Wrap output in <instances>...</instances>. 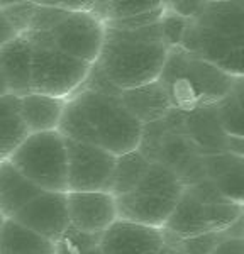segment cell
I'll use <instances>...</instances> for the list:
<instances>
[{
  "label": "cell",
  "mask_w": 244,
  "mask_h": 254,
  "mask_svg": "<svg viewBox=\"0 0 244 254\" xmlns=\"http://www.w3.org/2000/svg\"><path fill=\"white\" fill-rule=\"evenodd\" d=\"M212 254H244V239H226L222 241Z\"/></svg>",
  "instance_id": "obj_32"
},
{
  "label": "cell",
  "mask_w": 244,
  "mask_h": 254,
  "mask_svg": "<svg viewBox=\"0 0 244 254\" xmlns=\"http://www.w3.org/2000/svg\"><path fill=\"white\" fill-rule=\"evenodd\" d=\"M163 234H165V232H163ZM160 254H183V253L177 248V246H175V244L172 243V241H168V239L165 237V246L161 248Z\"/></svg>",
  "instance_id": "obj_33"
},
{
  "label": "cell",
  "mask_w": 244,
  "mask_h": 254,
  "mask_svg": "<svg viewBox=\"0 0 244 254\" xmlns=\"http://www.w3.org/2000/svg\"><path fill=\"white\" fill-rule=\"evenodd\" d=\"M205 178L224 198L244 205V158L231 153L203 156Z\"/></svg>",
  "instance_id": "obj_17"
},
{
  "label": "cell",
  "mask_w": 244,
  "mask_h": 254,
  "mask_svg": "<svg viewBox=\"0 0 244 254\" xmlns=\"http://www.w3.org/2000/svg\"><path fill=\"white\" fill-rule=\"evenodd\" d=\"M119 98L127 112L142 126L161 121L173 110L172 102L158 80L142 87L121 90Z\"/></svg>",
  "instance_id": "obj_18"
},
{
  "label": "cell",
  "mask_w": 244,
  "mask_h": 254,
  "mask_svg": "<svg viewBox=\"0 0 244 254\" xmlns=\"http://www.w3.org/2000/svg\"><path fill=\"white\" fill-rule=\"evenodd\" d=\"M165 5L172 12H175L177 15L190 20L198 14V10L202 9L203 2H165Z\"/></svg>",
  "instance_id": "obj_29"
},
{
  "label": "cell",
  "mask_w": 244,
  "mask_h": 254,
  "mask_svg": "<svg viewBox=\"0 0 244 254\" xmlns=\"http://www.w3.org/2000/svg\"><path fill=\"white\" fill-rule=\"evenodd\" d=\"M161 3L163 2H92L88 12H92L104 24H109L151 12L161 7Z\"/></svg>",
  "instance_id": "obj_24"
},
{
  "label": "cell",
  "mask_w": 244,
  "mask_h": 254,
  "mask_svg": "<svg viewBox=\"0 0 244 254\" xmlns=\"http://www.w3.org/2000/svg\"><path fill=\"white\" fill-rule=\"evenodd\" d=\"M10 220L58 244L70 229L66 193L43 191L20 208Z\"/></svg>",
  "instance_id": "obj_12"
},
{
  "label": "cell",
  "mask_w": 244,
  "mask_h": 254,
  "mask_svg": "<svg viewBox=\"0 0 244 254\" xmlns=\"http://www.w3.org/2000/svg\"><path fill=\"white\" fill-rule=\"evenodd\" d=\"M58 132L64 139L121 156L137 149L142 124L122 105L119 93L80 88L66 98Z\"/></svg>",
  "instance_id": "obj_1"
},
{
  "label": "cell",
  "mask_w": 244,
  "mask_h": 254,
  "mask_svg": "<svg viewBox=\"0 0 244 254\" xmlns=\"http://www.w3.org/2000/svg\"><path fill=\"white\" fill-rule=\"evenodd\" d=\"M222 130L231 137H244V76H238L233 87L214 104Z\"/></svg>",
  "instance_id": "obj_22"
},
{
  "label": "cell",
  "mask_w": 244,
  "mask_h": 254,
  "mask_svg": "<svg viewBox=\"0 0 244 254\" xmlns=\"http://www.w3.org/2000/svg\"><path fill=\"white\" fill-rule=\"evenodd\" d=\"M149 166H151V163L142 156L137 149L131 151V153L121 154V156H116L111 193L114 196H121L134 190L137 187V183L144 178Z\"/></svg>",
  "instance_id": "obj_23"
},
{
  "label": "cell",
  "mask_w": 244,
  "mask_h": 254,
  "mask_svg": "<svg viewBox=\"0 0 244 254\" xmlns=\"http://www.w3.org/2000/svg\"><path fill=\"white\" fill-rule=\"evenodd\" d=\"M32 44L26 36H19L0 49V71L7 92L15 97L31 93Z\"/></svg>",
  "instance_id": "obj_16"
},
{
  "label": "cell",
  "mask_w": 244,
  "mask_h": 254,
  "mask_svg": "<svg viewBox=\"0 0 244 254\" xmlns=\"http://www.w3.org/2000/svg\"><path fill=\"white\" fill-rule=\"evenodd\" d=\"M244 215V205L224 198L209 180L185 185L172 217L163 227L177 239L219 232Z\"/></svg>",
  "instance_id": "obj_7"
},
{
  "label": "cell",
  "mask_w": 244,
  "mask_h": 254,
  "mask_svg": "<svg viewBox=\"0 0 244 254\" xmlns=\"http://www.w3.org/2000/svg\"><path fill=\"white\" fill-rule=\"evenodd\" d=\"M105 26L92 12H68L53 2H36L26 38L36 46L53 48L68 56L93 64L104 43Z\"/></svg>",
  "instance_id": "obj_4"
},
{
  "label": "cell",
  "mask_w": 244,
  "mask_h": 254,
  "mask_svg": "<svg viewBox=\"0 0 244 254\" xmlns=\"http://www.w3.org/2000/svg\"><path fill=\"white\" fill-rule=\"evenodd\" d=\"M166 56L168 48L158 24L134 31L105 27L104 43L93 68L114 88L129 90L160 78Z\"/></svg>",
  "instance_id": "obj_3"
},
{
  "label": "cell",
  "mask_w": 244,
  "mask_h": 254,
  "mask_svg": "<svg viewBox=\"0 0 244 254\" xmlns=\"http://www.w3.org/2000/svg\"><path fill=\"white\" fill-rule=\"evenodd\" d=\"M9 161L39 190L68 191L66 146L58 130L29 134Z\"/></svg>",
  "instance_id": "obj_9"
},
{
  "label": "cell",
  "mask_w": 244,
  "mask_h": 254,
  "mask_svg": "<svg viewBox=\"0 0 244 254\" xmlns=\"http://www.w3.org/2000/svg\"><path fill=\"white\" fill-rule=\"evenodd\" d=\"M165 237L168 241H172L183 254H212V251L222 243V241L229 239L226 234V229L219 232H207V234L186 237V239H177V237L168 236L166 232H165Z\"/></svg>",
  "instance_id": "obj_26"
},
{
  "label": "cell",
  "mask_w": 244,
  "mask_h": 254,
  "mask_svg": "<svg viewBox=\"0 0 244 254\" xmlns=\"http://www.w3.org/2000/svg\"><path fill=\"white\" fill-rule=\"evenodd\" d=\"M178 176L160 165H151L144 178L129 193L116 196L117 219L163 229L183 191Z\"/></svg>",
  "instance_id": "obj_8"
},
{
  "label": "cell",
  "mask_w": 244,
  "mask_h": 254,
  "mask_svg": "<svg viewBox=\"0 0 244 254\" xmlns=\"http://www.w3.org/2000/svg\"><path fill=\"white\" fill-rule=\"evenodd\" d=\"M0 254H58V244L7 219L0 234Z\"/></svg>",
  "instance_id": "obj_21"
},
{
  "label": "cell",
  "mask_w": 244,
  "mask_h": 254,
  "mask_svg": "<svg viewBox=\"0 0 244 254\" xmlns=\"http://www.w3.org/2000/svg\"><path fill=\"white\" fill-rule=\"evenodd\" d=\"M180 48L231 76H244V3L203 2L186 22Z\"/></svg>",
  "instance_id": "obj_2"
},
{
  "label": "cell",
  "mask_w": 244,
  "mask_h": 254,
  "mask_svg": "<svg viewBox=\"0 0 244 254\" xmlns=\"http://www.w3.org/2000/svg\"><path fill=\"white\" fill-rule=\"evenodd\" d=\"M64 104V98L27 93L19 97V117L29 134L58 130Z\"/></svg>",
  "instance_id": "obj_19"
},
{
  "label": "cell",
  "mask_w": 244,
  "mask_h": 254,
  "mask_svg": "<svg viewBox=\"0 0 244 254\" xmlns=\"http://www.w3.org/2000/svg\"><path fill=\"white\" fill-rule=\"evenodd\" d=\"M68 161V191L111 193L116 156L97 146L64 139Z\"/></svg>",
  "instance_id": "obj_11"
},
{
  "label": "cell",
  "mask_w": 244,
  "mask_h": 254,
  "mask_svg": "<svg viewBox=\"0 0 244 254\" xmlns=\"http://www.w3.org/2000/svg\"><path fill=\"white\" fill-rule=\"evenodd\" d=\"M236 78L238 76L227 75L177 46L168 49L158 81L165 88L172 107L188 112L221 100Z\"/></svg>",
  "instance_id": "obj_5"
},
{
  "label": "cell",
  "mask_w": 244,
  "mask_h": 254,
  "mask_svg": "<svg viewBox=\"0 0 244 254\" xmlns=\"http://www.w3.org/2000/svg\"><path fill=\"white\" fill-rule=\"evenodd\" d=\"M19 36L20 34L14 29V26L9 22V19L0 12V49L12 43V41H15Z\"/></svg>",
  "instance_id": "obj_30"
},
{
  "label": "cell",
  "mask_w": 244,
  "mask_h": 254,
  "mask_svg": "<svg viewBox=\"0 0 244 254\" xmlns=\"http://www.w3.org/2000/svg\"><path fill=\"white\" fill-rule=\"evenodd\" d=\"M39 193L43 190L32 185L9 159L0 161V214L5 219H12Z\"/></svg>",
  "instance_id": "obj_20"
},
{
  "label": "cell",
  "mask_w": 244,
  "mask_h": 254,
  "mask_svg": "<svg viewBox=\"0 0 244 254\" xmlns=\"http://www.w3.org/2000/svg\"><path fill=\"white\" fill-rule=\"evenodd\" d=\"M36 2H0V12L9 19L14 29L24 36L31 27Z\"/></svg>",
  "instance_id": "obj_27"
},
{
  "label": "cell",
  "mask_w": 244,
  "mask_h": 254,
  "mask_svg": "<svg viewBox=\"0 0 244 254\" xmlns=\"http://www.w3.org/2000/svg\"><path fill=\"white\" fill-rule=\"evenodd\" d=\"M186 22H188V20L177 15L175 12H172L165 5V10H163V15H161L160 22H158V26H160L161 38L165 41L168 49L180 46Z\"/></svg>",
  "instance_id": "obj_28"
},
{
  "label": "cell",
  "mask_w": 244,
  "mask_h": 254,
  "mask_svg": "<svg viewBox=\"0 0 244 254\" xmlns=\"http://www.w3.org/2000/svg\"><path fill=\"white\" fill-rule=\"evenodd\" d=\"M165 246L163 229L117 219L100 237L102 254H160Z\"/></svg>",
  "instance_id": "obj_15"
},
{
  "label": "cell",
  "mask_w": 244,
  "mask_h": 254,
  "mask_svg": "<svg viewBox=\"0 0 244 254\" xmlns=\"http://www.w3.org/2000/svg\"><path fill=\"white\" fill-rule=\"evenodd\" d=\"M90 68L92 64L53 48L32 44L31 93L66 100L83 85Z\"/></svg>",
  "instance_id": "obj_10"
},
{
  "label": "cell",
  "mask_w": 244,
  "mask_h": 254,
  "mask_svg": "<svg viewBox=\"0 0 244 254\" xmlns=\"http://www.w3.org/2000/svg\"><path fill=\"white\" fill-rule=\"evenodd\" d=\"M7 87H5V81H3V76H2V71H0V97L2 95H7Z\"/></svg>",
  "instance_id": "obj_35"
},
{
  "label": "cell",
  "mask_w": 244,
  "mask_h": 254,
  "mask_svg": "<svg viewBox=\"0 0 244 254\" xmlns=\"http://www.w3.org/2000/svg\"><path fill=\"white\" fill-rule=\"evenodd\" d=\"M70 227L81 234L102 236L117 220L116 196L104 191H66Z\"/></svg>",
  "instance_id": "obj_13"
},
{
  "label": "cell",
  "mask_w": 244,
  "mask_h": 254,
  "mask_svg": "<svg viewBox=\"0 0 244 254\" xmlns=\"http://www.w3.org/2000/svg\"><path fill=\"white\" fill-rule=\"evenodd\" d=\"M58 254H73V251L64 241H61V243H58Z\"/></svg>",
  "instance_id": "obj_34"
},
{
  "label": "cell",
  "mask_w": 244,
  "mask_h": 254,
  "mask_svg": "<svg viewBox=\"0 0 244 254\" xmlns=\"http://www.w3.org/2000/svg\"><path fill=\"white\" fill-rule=\"evenodd\" d=\"M29 136L24 122L17 116L0 119V161L10 159L15 149Z\"/></svg>",
  "instance_id": "obj_25"
},
{
  "label": "cell",
  "mask_w": 244,
  "mask_h": 254,
  "mask_svg": "<svg viewBox=\"0 0 244 254\" xmlns=\"http://www.w3.org/2000/svg\"><path fill=\"white\" fill-rule=\"evenodd\" d=\"M5 217H3L2 214H0V234H2V229H3V224H5Z\"/></svg>",
  "instance_id": "obj_36"
},
{
  "label": "cell",
  "mask_w": 244,
  "mask_h": 254,
  "mask_svg": "<svg viewBox=\"0 0 244 254\" xmlns=\"http://www.w3.org/2000/svg\"><path fill=\"white\" fill-rule=\"evenodd\" d=\"M19 114V97L15 95H2L0 97V119L17 116Z\"/></svg>",
  "instance_id": "obj_31"
},
{
  "label": "cell",
  "mask_w": 244,
  "mask_h": 254,
  "mask_svg": "<svg viewBox=\"0 0 244 254\" xmlns=\"http://www.w3.org/2000/svg\"><path fill=\"white\" fill-rule=\"evenodd\" d=\"M137 151L151 165H160L178 176L183 185L203 182V156L185 129L182 110H172L161 121L142 126Z\"/></svg>",
  "instance_id": "obj_6"
},
{
  "label": "cell",
  "mask_w": 244,
  "mask_h": 254,
  "mask_svg": "<svg viewBox=\"0 0 244 254\" xmlns=\"http://www.w3.org/2000/svg\"><path fill=\"white\" fill-rule=\"evenodd\" d=\"M183 122L202 156L231 153L244 158V137H231L224 132L215 116L214 105H203L183 112Z\"/></svg>",
  "instance_id": "obj_14"
}]
</instances>
